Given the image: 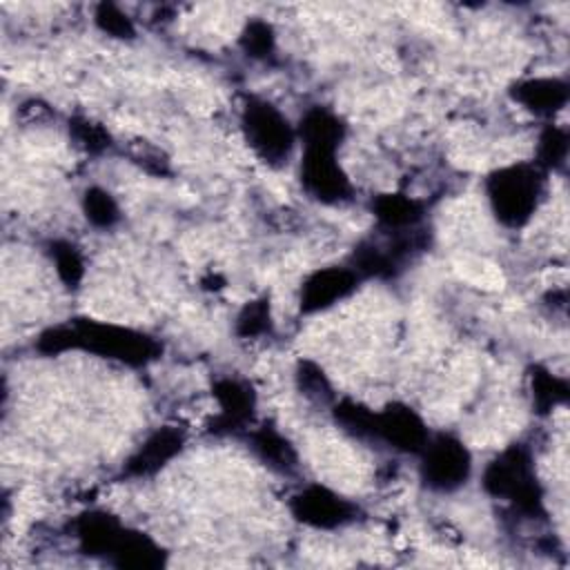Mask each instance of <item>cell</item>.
<instances>
[{"label":"cell","mask_w":570,"mask_h":570,"mask_svg":"<svg viewBox=\"0 0 570 570\" xmlns=\"http://www.w3.org/2000/svg\"><path fill=\"white\" fill-rule=\"evenodd\" d=\"M483 488L490 497L510 501L517 512L530 519L546 517L543 490L537 481L530 450L521 443L505 448L488 463L483 472Z\"/></svg>","instance_id":"obj_1"},{"label":"cell","mask_w":570,"mask_h":570,"mask_svg":"<svg viewBox=\"0 0 570 570\" xmlns=\"http://www.w3.org/2000/svg\"><path fill=\"white\" fill-rule=\"evenodd\" d=\"M546 187V171L537 163H517L485 178L490 207L505 227H523L537 212Z\"/></svg>","instance_id":"obj_2"},{"label":"cell","mask_w":570,"mask_h":570,"mask_svg":"<svg viewBox=\"0 0 570 570\" xmlns=\"http://www.w3.org/2000/svg\"><path fill=\"white\" fill-rule=\"evenodd\" d=\"M69 325L73 330L76 350H85L129 367H142L163 352V345L154 336L131 327L100 323L94 318H73Z\"/></svg>","instance_id":"obj_3"},{"label":"cell","mask_w":570,"mask_h":570,"mask_svg":"<svg viewBox=\"0 0 570 570\" xmlns=\"http://www.w3.org/2000/svg\"><path fill=\"white\" fill-rule=\"evenodd\" d=\"M240 127L247 145L267 165H283L296 142V131L289 120L267 100L249 96L243 105Z\"/></svg>","instance_id":"obj_4"},{"label":"cell","mask_w":570,"mask_h":570,"mask_svg":"<svg viewBox=\"0 0 570 570\" xmlns=\"http://www.w3.org/2000/svg\"><path fill=\"white\" fill-rule=\"evenodd\" d=\"M472 472V456L465 443L452 434L428 439L421 450V481L436 492L461 488Z\"/></svg>","instance_id":"obj_5"},{"label":"cell","mask_w":570,"mask_h":570,"mask_svg":"<svg viewBox=\"0 0 570 570\" xmlns=\"http://www.w3.org/2000/svg\"><path fill=\"white\" fill-rule=\"evenodd\" d=\"M289 510L296 521L318 530L341 528L354 521L358 514V508L352 501L318 483L296 492L289 501Z\"/></svg>","instance_id":"obj_6"},{"label":"cell","mask_w":570,"mask_h":570,"mask_svg":"<svg viewBox=\"0 0 570 570\" xmlns=\"http://www.w3.org/2000/svg\"><path fill=\"white\" fill-rule=\"evenodd\" d=\"M301 183L312 198L327 205L343 203L352 194L350 178L341 169L336 151L332 149H305L301 163Z\"/></svg>","instance_id":"obj_7"},{"label":"cell","mask_w":570,"mask_h":570,"mask_svg":"<svg viewBox=\"0 0 570 570\" xmlns=\"http://www.w3.org/2000/svg\"><path fill=\"white\" fill-rule=\"evenodd\" d=\"M430 434L425 421L405 403H390L376 412V441L405 454H421Z\"/></svg>","instance_id":"obj_8"},{"label":"cell","mask_w":570,"mask_h":570,"mask_svg":"<svg viewBox=\"0 0 570 570\" xmlns=\"http://www.w3.org/2000/svg\"><path fill=\"white\" fill-rule=\"evenodd\" d=\"M358 285V274L352 267H323L309 274L301 287V312L314 314L332 307L350 296Z\"/></svg>","instance_id":"obj_9"},{"label":"cell","mask_w":570,"mask_h":570,"mask_svg":"<svg viewBox=\"0 0 570 570\" xmlns=\"http://www.w3.org/2000/svg\"><path fill=\"white\" fill-rule=\"evenodd\" d=\"M183 448H185V432L183 430L171 428V425L158 428L127 459V463L122 465V474L125 476H136V479L151 476L160 468H165L176 454H180Z\"/></svg>","instance_id":"obj_10"},{"label":"cell","mask_w":570,"mask_h":570,"mask_svg":"<svg viewBox=\"0 0 570 570\" xmlns=\"http://www.w3.org/2000/svg\"><path fill=\"white\" fill-rule=\"evenodd\" d=\"M212 392L220 405V414L212 423V430L216 434L238 432L240 428L247 425V421H252V414L256 407V394L249 383L227 376V379H218Z\"/></svg>","instance_id":"obj_11"},{"label":"cell","mask_w":570,"mask_h":570,"mask_svg":"<svg viewBox=\"0 0 570 570\" xmlns=\"http://www.w3.org/2000/svg\"><path fill=\"white\" fill-rule=\"evenodd\" d=\"M73 528H76L80 552L87 557H105V559H109L118 539L125 532V525L118 521V517L105 510L82 512L76 519Z\"/></svg>","instance_id":"obj_12"},{"label":"cell","mask_w":570,"mask_h":570,"mask_svg":"<svg viewBox=\"0 0 570 570\" xmlns=\"http://www.w3.org/2000/svg\"><path fill=\"white\" fill-rule=\"evenodd\" d=\"M109 563L120 570H160L167 563V552L145 532L125 528Z\"/></svg>","instance_id":"obj_13"},{"label":"cell","mask_w":570,"mask_h":570,"mask_svg":"<svg viewBox=\"0 0 570 570\" xmlns=\"http://www.w3.org/2000/svg\"><path fill=\"white\" fill-rule=\"evenodd\" d=\"M510 96L528 111L550 116L568 102V82L561 78H528L512 85Z\"/></svg>","instance_id":"obj_14"},{"label":"cell","mask_w":570,"mask_h":570,"mask_svg":"<svg viewBox=\"0 0 570 570\" xmlns=\"http://www.w3.org/2000/svg\"><path fill=\"white\" fill-rule=\"evenodd\" d=\"M305 149H332L336 151L345 138L343 120L325 107H312L298 125L296 131Z\"/></svg>","instance_id":"obj_15"},{"label":"cell","mask_w":570,"mask_h":570,"mask_svg":"<svg viewBox=\"0 0 570 570\" xmlns=\"http://www.w3.org/2000/svg\"><path fill=\"white\" fill-rule=\"evenodd\" d=\"M249 448L254 450V454L272 470L289 474L296 470L298 465V456L294 445L272 425H261L254 432H249L247 436Z\"/></svg>","instance_id":"obj_16"},{"label":"cell","mask_w":570,"mask_h":570,"mask_svg":"<svg viewBox=\"0 0 570 570\" xmlns=\"http://www.w3.org/2000/svg\"><path fill=\"white\" fill-rule=\"evenodd\" d=\"M372 214L387 232H401L421 223L423 205L405 194H381L372 200Z\"/></svg>","instance_id":"obj_17"},{"label":"cell","mask_w":570,"mask_h":570,"mask_svg":"<svg viewBox=\"0 0 570 570\" xmlns=\"http://www.w3.org/2000/svg\"><path fill=\"white\" fill-rule=\"evenodd\" d=\"M530 390L532 407L537 414H548L552 407L566 403L570 396L568 383L541 365H534L530 370Z\"/></svg>","instance_id":"obj_18"},{"label":"cell","mask_w":570,"mask_h":570,"mask_svg":"<svg viewBox=\"0 0 570 570\" xmlns=\"http://www.w3.org/2000/svg\"><path fill=\"white\" fill-rule=\"evenodd\" d=\"M334 421L352 436L376 441V412L365 407L363 403H356L352 399H343L334 403L332 407Z\"/></svg>","instance_id":"obj_19"},{"label":"cell","mask_w":570,"mask_h":570,"mask_svg":"<svg viewBox=\"0 0 570 570\" xmlns=\"http://www.w3.org/2000/svg\"><path fill=\"white\" fill-rule=\"evenodd\" d=\"M85 218L100 229H109L120 220V209L114 196L102 187H89L82 194Z\"/></svg>","instance_id":"obj_20"},{"label":"cell","mask_w":570,"mask_h":570,"mask_svg":"<svg viewBox=\"0 0 570 570\" xmlns=\"http://www.w3.org/2000/svg\"><path fill=\"white\" fill-rule=\"evenodd\" d=\"M49 256L56 265V272L60 276V281L69 287L76 289L85 276V261L78 252L76 245H71L69 240H51L49 243Z\"/></svg>","instance_id":"obj_21"},{"label":"cell","mask_w":570,"mask_h":570,"mask_svg":"<svg viewBox=\"0 0 570 570\" xmlns=\"http://www.w3.org/2000/svg\"><path fill=\"white\" fill-rule=\"evenodd\" d=\"M272 332V314H269V298L258 296L243 305L236 316V334L240 338H256Z\"/></svg>","instance_id":"obj_22"},{"label":"cell","mask_w":570,"mask_h":570,"mask_svg":"<svg viewBox=\"0 0 570 570\" xmlns=\"http://www.w3.org/2000/svg\"><path fill=\"white\" fill-rule=\"evenodd\" d=\"M568 134L561 127L548 125L539 136L537 147V165L546 169H561L568 158Z\"/></svg>","instance_id":"obj_23"},{"label":"cell","mask_w":570,"mask_h":570,"mask_svg":"<svg viewBox=\"0 0 570 570\" xmlns=\"http://www.w3.org/2000/svg\"><path fill=\"white\" fill-rule=\"evenodd\" d=\"M296 385H298L301 394L314 403H327L334 399V392H332V385H330L325 372L314 361H307V358L298 361Z\"/></svg>","instance_id":"obj_24"},{"label":"cell","mask_w":570,"mask_h":570,"mask_svg":"<svg viewBox=\"0 0 570 570\" xmlns=\"http://www.w3.org/2000/svg\"><path fill=\"white\" fill-rule=\"evenodd\" d=\"M238 42H240V49L254 60H269L276 49L274 29L265 20H249Z\"/></svg>","instance_id":"obj_25"},{"label":"cell","mask_w":570,"mask_h":570,"mask_svg":"<svg viewBox=\"0 0 570 570\" xmlns=\"http://www.w3.org/2000/svg\"><path fill=\"white\" fill-rule=\"evenodd\" d=\"M94 22L102 33L118 40H131L136 36L131 18L114 2H100L94 11Z\"/></svg>","instance_id":"obj_26"},{"label":"cell","mask_w":570,"mask_h":570,"mask_svg":"<svg viewBox=\"0 0 570 570\" xmlns=\"http://www.w3.org/2000/svg\"><path fill=\"white\" fill-rule=\"evenodd\" d=\"M69 134L76 140V145L82 147L87 154H102L111 145L109 131L89 118H80V116L71 118Z\"/></svg>","instance_id":"obj_27"},{"label":"cell","mask_w":570,"mask_h":570,"mask_svg":"<svg viewBox=\"0 0 570 570\" xmlns=\"http://www.w3.org/2000/svg\"><path fill=\"white\" fill-rule=\"evenodd\" d=\"M36 350L47 356H58L62 352L76 350V338H73L71 325L67 323V325H56V327L45 330L36 341Z\"/></svg>","instance_id":"obj_28"}]
</instances>
